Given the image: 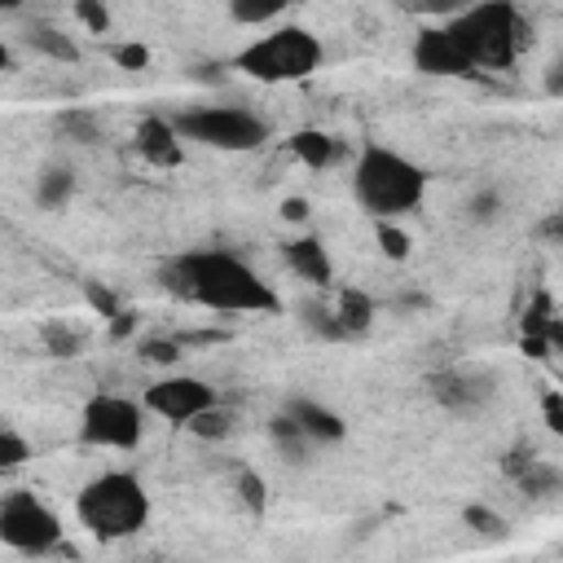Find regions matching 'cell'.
<instances>
[{"mask_svg": "<svg viewBox=\"0 0 563 563\" xmlns=\"http://www.w3.org/2000/svg\"><path fill=\"white\" fill-rule=\"evenodd\" d=\"M158 282L167 295L211 312H229V317H264L282 308V295L273 290V282H264L260 268H251L242 255L224 246H189L172 255L158 268Z\"/></svg>", "mask_w": 563, "mask_h": 563, "instance_id": "1", "label": "cell"}, {"mask_svg": "<svg viewBox=\"0 0 563 563\" xmlns=\"http://www.w3.org/2000/svg\"><path fill=\"white\" fill-rule=\"evenodd\" d=\"M352 198L369 220H400L422 207L427 198V167L413 163L409 154L383 145V141H361L352 158Z\"/></svg>", "mask_w": 563, "mask_h": 563, "instance_id": "2", "label": "cell"}, {"mask_svg": "<svg viewBox=\"0 0 563 563\" xmlns=\"http://www.w3.org/2000/svg\"><path fill=\"white\" fill-rule=\"evenodd\" d=\"M154 515L150 488L132 471H101L75 493V519L97 541H128Z\"/></svg>", "mask_w": 563, "mask_h": 563, "instance_id": "3", "label": "cell"}, {"mask_svg": "<svg viewBox=\"0 0 563 563\" xmlns=\"http://www.w3.org/2000/svg\"><path fill=\"white\" fill-rule=\"evenodd\" d=\"M475 70H510L528 44V22L515 0H471L444 22Z\"/></svg>", "mask_w": 563, "mask_h": 563, "instance_id": "4", "label": "cell"}, {"mask_svg": "<svg viewBox=\"0 0 563 563\" xmlns=\"http://www.w3.org/2000/svg\"><path fill=\"white\" fill-rule=\"evenodd\" d=\"M321 62H325L321 40L299 22H282L268 35H260L255 44H246L233 57V70H242L246 79H260V84H299L312 70H321Z\"/></svg>", "mask_w": 563, "mask_h": 563, "instance_id": "5", "label": "cell"}, {"mask_svg": "<svg viewBox=\"0 0 563 563\" xmlns=\"http://www.w3.org/2000/svg\"><path fill=\"white\" fill-rule=\"evenodd\" d=\"M176 132L194 145L229 150V154L260 150L273 136L268 119L255 114L251 106H189V110L176 114Z\"/></svg>", "mask_w": 563, "mask_h": 563, "instance_id": "6", "label": "cell"}, {"mask_svg": "<svg viewBox=\"0 0 563 563\" xmlns=\"http://www.w3.org/2000/svg\"><path fill=\"white\" fill-rule=\"evenodd\" d=\"M145 405L119 391H92L79 409V444L88 449H114L132 453L145 435Z\"/></svg>", "mask_w": 563, "mask_h": 563, "instance_id": "7", "label": "cell"}, {"mask_svg": "<svg viewBox=\"0 0 563 563\" xmlns=\"http://www.w3.org/2000/svg\"><path fill=\"white\" fill-rule=\"evenodd\" d=\"M0 545L26 554V559H40V554H53L62 545V519L57 510L35 497L31 488H9L0 497Z\"/></svg>", "mask_w": 563, "mask_h": 563, "instance_id": "8", "label": "cell"}, {"mask_svg": "<svg viewBox=\"0 0 563 563\" xmlns=\"http://www.w3.org/2000/svg\"><path fill=\"white\" fill-rule=\"evenodd\" d=\"M216 400H220V391H216L207 378L180 374V369L154 378V383L141 391V405H145L154 418L172 422V427H189V422H194L202 409H211Z\"/></svg>", "mask_w": 563, "mask_h": 563, "instance_id": "9", "label": "cell"}, {"mask_svg": "<svg viewBox=\"0 0 563 563\" xmlns=\"http://www.w3.org/2000/svg\"><path fill=\"white\" fill-rule=\"evenodd\" d=\"M427 391L440 409L471 418L497 400V374H488L479 365H449V369H435L427 378Z\"/></svg>", "mask_w": 563, "mask_h": 563, "instance_id": "10", "label": "cell"}, {"mask_svg": "<svg viewBox=\"0 0 563 563\" xmlns=\"http://www.w3.org/2000/svg\"><path fill=\"white\" fill-rule=\"evenodd\" d=\"M409 62H413V70H422V75H431V79H466V75H475L471 57L462 53V44L453 40V31H449L444 22H427V26L413 35Z\"/></svg>", "mask_w": 563, "mask_h": 563, "instance_id": "11", "label": "cell"}, {"mask_svg": "<svg viewBox=\"0 0 563 563\" xmlns=\"http://www.w3.org/2000/svg\"><path fill=\"white\" fill-rule=\"evenodd\" d=\"M132 145L150 167H180L185 163V136L176 132V119H163V114L141 119Z\"/></svg>", "mask_w": 563, "mask_h": 563, "instance_id": "12", "label": "cell"}, {"mask_svg": "<svg viewBox=\"0 0 563 563\" xmlns=\"http://www.w3.org/2000/svg\"><path fill=\"white\" fill-rule=\"evenodd\" d=\"M282 255L299 282H308L317 290L334 286V260H330V246L321 242V233H299V238L282 242Z\"/></svg>", "mask_w": 563, "mask_h": 563, "instance_id": "13", "label": "cell"}, {"mask_svg": "<svg viewBox=\"0 0 563 563\" xmlns=\"http://www.w3.org/2000/svg\"><path fill=\"white\" fill-rule=\"evenodd\" d=\"M501 471L528 493V497H550V493H563V471L554 466V462H545V457H537L532 449L523 453V449H515V453H506L501 457Z\"/></svg>", "mask_w": 563, "mask_h": 563, "instance_id": "14", "label": "cell"}, {"mask_svg": "<svg viewBox=\"0 0 563 563\" xmlns=\"http://www.w3.org/2000/svg\"><path fill=\"white\" fill-rule=\"evenodd\" d=\"M317 444H339L343 435H347V422H343V413L339 409H330L325 400H317V396H290L286 405H282Z\"/></svg>", "mask_w": 563, "mask_h": 563, "instance_id": "15", "label": "cell"}, {"mask_svg": "<svg viewBox=\"0 0 563 563\" xmlns=\"http://www.w3.org/2000/svg\"><path fill=\"white\" fill-rule=\"evenodd\" d=\"M18 40L31 48V53H40V57H48V62H79V44L70 40V31H62L57 22H48V18H26L22 22V31H18Z\"/></svg>", "mask_w": 563, "mask_h": 563, "instance_id": "16", "label": "cell"}, {"mask_svg": "<svg viewBox=\"0 0 563 563\" xmlns=\"http://www.w3.org/2000/svg\"><path fill=\"white\" fill-rule=\"evenodd\" d=\"M268 444L277 449V457L286 462V466H308L312 462V453L321 449L286 409H277L273 418H268Z\"/></svg>", "mask_w": 563, "mask_h": 563, "instance_id": "17", "label": "cell"}, {"mask_svg": "<svg viewBox=\"0 0 563 563\" xmlns=\"http://www.w3.org/2000/svg\"><path fill=\"white\" fill-rule=\"evenodd\" d=\"M286 150L303 167H312V172H325V167H334L343 158V141L334 132H325V128H299V132H290L286 136Z\"/></svg>", "mask_w": 563, "mask_h": 563, "instance_id": "18", "label": "cell"}, {"mask_svg": "<svg viewBox=\"0 0 563 563\" xmlns=\"http://www.w3.org/2000/svg\"><path fill=\"white\" fill-rule=\"evenodd\" d=\"M75 189H79L75 167H70V163H48V167H40V176H35V207L62 211V207L75 198Z\"/></svg>", "mask_w": 563, "mask_h": 563, "instance_id": "19", "label": "cell"}, {"mask_svg": "<svg viewBox=\"0 0 563 563\" xmlns=\"http://www.w3.org/2000/svg\"><path fill=\"white\" fill-rule=\"evenodd\" d=\"M334 312H339V321H343L347 339H361V334H369V325H374V317H378L374 299H369L361 286H343V290L334 295Z\"/></svg>", "mask_w": 563, "mask_h": 563, "instance_id": "20", "label": "cell"}, {"mask_svg": "<svg viewBox=\"0 0 563 563\" xmlns=\"http://www.w3.org/2000/svg\"><path fill=\"white\" fill-rule=\"evenodd\" d=\"M295 312H299V325H303L312 339H321V343H352L347 330H343V321H339V312H334V303L303 299Z\"/></svg>", "mask_w": 563, "mask_h": 563, "instance_id": "21", "label": "cell"}, {"mask_svg": "<svg viewBox=\"0 0 563 563\" xmlns=\"http://www.w3.org/2000/svg\"><path fill=\"white\" fill-rule=\"evenodd\" d=\"M53 128H57L62 136H70L75 145H97V141H101V119H97L88 106H66V110H57V114H53Z\"/></svg>", "mask_w": 563, "mask_h": 563, "instance_id": "22", "label": "cell"}, {"mask_svg": "<svg viewBox=\"0 0 563 563\" xmlns=\"http://www.w3.org/2000/svg\"><path fill=\"white\" fill-rule=\"evenodd\" d=\"M185 431H189L194 440H202V444H220V440H229V435H233V413L216 400V405H211V409H202Z\"/></svg>", "mask_w": 563, "mask_h": 563, "instance_id": "23", "label": "cell"}, {"mask_svg": "<svg viewBox=\"0 0 563 563\" xmlns=\"http://www.w3.org/2000/svg\"><path fill=\"white\" fill-rule=\"evenodd\" d=\"M290 9V0H229V18L238 26H268Z\"/></svg>", "mask_w": 563, "mask_h": 563, "instance_id": "24", "label": "cell"}, {"mask_svg": "<svg viewBox=\"0 0 563 563\" xmlns=\"http://www.w3.org/2000/svg\"><path fill=\"white\" fill-rule=\"evenodd\" d=\"M40 339H44L48 356H79L84 352V330H75L70 321H44Z\"/></svg>", "mask_w": 563, "mask_h": 563, "instance_id": "25", "label": "cell"}, {"mask_svg": "<svg viewBox=\"0 0 563 563\" xmlns=\"http://www.w3.org/2000/svg\"><path fill=\"white\" fill-rule=\"evenodd\" d=\"M136 356H141V361H150V365L176 369V365H180V356H185V343H180V334H150V339H141V343H136Z\"/></svg>", "mask_w": 563, "mask_h": 563, "instance_id": "26", "label": "cell"}, {"mask_svg": "<svg viewBox=\"0 0 563 563\" xmlns=\"http://www.w3.org/2000/svg\"><path fill=\"white\" fill-rule=\"evenodd\" d=\"M462 523H466L471 532H479V537H493V541H501V537L510 532L506 515L493 510V506H484V501H466V506H462Z\"/></svg>", "mask_w": 563, "mask_h": 563, "instance_id": "27", "label": "cell"}, {"mask_svg": "<svg viewBox=\"0 0 563 563\" xmlns=\"http://www.w3.org/2000/svg\"><path fill=\"white\" fill-rule=\"evenodd\" d=\"M501 211H506V198H501L497 185H479V189L466 198V220H471V224H497Z\"/></svg>", "mask_w": 563, "mask_h": 563, "instance_id": "28", "label": "cell"}, {"mask_svg": "<svg viewBox=\"0 0 563 563\" xmlns=\"http://www.w3.org/2000/svg\"><path fill=\"white\" fill-rule=\"evenodd\" d=\"M233 493H238V501L246 506V515H264L268 510V484H264V475L260 471H238V479H233Z\"/></svg>", "mask_w": 563, "mask_h": 563, "instance_id": "29", "label": "cell"}, {"mask_svg": "<svg viewBox=\"0 0 563 563\" xmlns=\"http://www.w3.org/2000/svg\"><path fill=\"white\" fill-rule=\"evenodd\" d=\"M471 0H396L400 13L409 18H422V22H449L453 13H462Z\"/></svg>", "mask_w": 563, "mask_h": 563, "instance_id": "30", "label": "cell"}, {"mask_svg": "<svg viewBox=\"0 0 563 563\" xmlns=\"http://www.w3.org/2000/svg\"><path fill=\"white\" fill-rule=\"evenodd\" d=\"M31 440L18 431V427H0V471L9 475V471H18V466H26L31 462Z\"/></svg>", "mask_w": 563, "mask_h": 563, "instance_id": "31", "label": "cell"}, {"mask_svg": "<svg viewBox=\"0 0 563 563\" xmlns=\"http://www.w3.org/2000/svg\"><path fill=\"white\" fill-rule=\"evenodd\" d=\"M374 242H378V251H383L387 260H396V264L409 260V246H413L409 233H405L396 220H374Z\"/></svg>", "mask_w": 563, "mask_h": 563, "instance_id": "32", "label": "cell"}, {"mask_svg": "<svg viewBox=\"0 0 563 563\" xmlns=\"http://www.w3.org/2000/svg\"><path fill=\"white\" fill-rule=\"evenodd\" d=\"M70 9H75V18H79L84 31H92V35H110L114 18H110L106 0H70Z\"/></svg>", "mask_w": 563, "mask_h": 563, "instance_id": "33", "label": "cell"}, {"mask_svg": "<svg viewBox=\"0 0 563 563\" xmlns=\"http://www.w3.org/2000/svg\"><path fill=\"white\" fill-rule=\"evenodd\" d=\"M550 317H554V303H550V295H545V290H537V295H532V303L523 308L519 325H523V334H545Z\"/></svg>", "mask_w": 563, "mask_h": 563, "instance_id": "34", "label": "cell"}, {"mask_svg": "<svg viewBox=\"0 0 563 563\" xmlns=\"http://www.w3.org/2000/svg\"><path fill=\"white\" fill-rule=\"evenodd\" d=\"M110 57L123 66V70H145L150 66V48L141 40H123V44H110Z\"/></svg>", "mask_w": 563, "mask_h": 563, "instance_id": "35", "label": "cell"}, {"mask_svg": "<svg viewBox=\"0 0 563 563\" xmlns=\"http://www.w3.org/2000/svg\"><path fill=\"white\" fill-rule=\"evenodd\" d=\"M84 299H88V303H92V312H97V317H106V321H114V317L123 312L119 295H114V290H101L97 282H84Z\"/></svg>", "mask_w": 563, "mask_h": 563, "instance_id": "36", "label": "cell"}, {"mask_svg": "<svg viewBox=\"0 0 563 563\" xmlns=\"http://www.w3.org/2000/svg\"><path fill=\"white\" fill-rule=\"evenodd\" d=\"M541 422H545L554 435H563V391L550 387V391L541 396Z\"/></svg>", "mask_w": 563, "mask_h": 563, "instance_id": "37", "label": "cell"}, {"mask_svg": "<svg viewBox=\"0 0 563 563\" xmlns=\"http://www.w3.org/2000/svg\"><path fill=\"white\" fill-rule=\"evenodd\" d=\"M282 220L286 224H303L308 220V202L303 198H282Z\"/></svg>", "mask_w": 563, "mask_h": 563, "instance_id": "38", "label": "cell"}, {"mask_svg": "<svg viewBox=\"0 0 563 563\" xmlns=\"http://www.w3.org/2000/svg\"><path fill=\"white\" fill-rule=\"evenodd\" d=\"M545 92H550V97H563V57L550 62V70H545Z\"/></svg>", "mask_w": 563, "mask_h": 563, "instance_id": "39", "label": "cell"}, {"mask_svg": "<svg viewBox=\"0 0 563 563\" xmlns=\"http://www.w3.org/2000/svg\"><path fill=\"white\" fill-rule=\"evenodd\" d=\"M132 325H136V312H128V308H123V312L110 321V334H114V339H123V334H132Z\"/></svg>", "mask_w": 563, "mask_h": 563, "instance_id": "40", "label": "cell"}, {"mask_svg": "<svg viewBox=\"0 0 563 563\" xmlns=\"http://www.w3.org/2000/svg\"><path fill=\"white\" fill-rule=\"evenodd\" d=\"M541 238H563V211H550L541 220Z\"/></svg>", "mask_w": 563, "mask_h": 563, "instance_id": "41", "label": "cell"}, {"mask_svg": "<svg viewBox=\"0 0 563 563\" xmlns=\"http://www.w3.org/2000/svg\"><path fill=\"white\" fill-rule=\"evenodd\" d=\"M545 339H550V347H554V352H563V317H559V312L550 317V325H545Z\"/></svg>", "mask_w": 563, "mask_h": 563, "instance_id": "42", "label": "cell"}, {"mask_svg": "<svg viewBox=\"0 0 563 563\" xmlns=\"http://www.w3.org/2000/svg\"><path fill=\"white\" fill-rule=\"evenodd\" d=\"M22 9H26V0H0V13H4V18H18Z\"/></svg>", "mask_w": 563, "mask_h": 563, "instance_id": "43", "label": "cell"}]
</instances>
